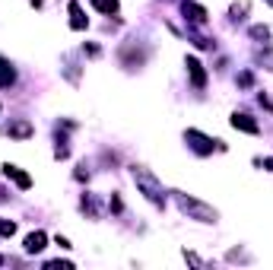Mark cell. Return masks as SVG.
Segmentation results:
<instances>
[{
  "label": "cell",
  "instance_id": "30bf717a",
  "mask_svg": "<svg viewBox=\"0 0 273 270\" xmlns=\"http://www.w3.org/2000/svg\"><path fill=\"white\" fill-rule=\"evenodd\" d=\"M16 80V74H13V67L4 61V58H0V86H10Z\"/></svg>",
  "mask_w": 273,
  "mask_h": 270
},
{
  "label": "cell",
  "instance_id": "8fae6325",
  "mask_svg": "<svg viewBox=\"0 0 273 270\" xmlns=\"http://www.w3.org/2000/svg\"><path fill=\"white\" fill-rule=\"evenodd\" d=\"M93 7L112 16V13H118V0H93Z\"/></svg>",
  "mask_w": 273,
  "mask_h": 270
},
{
  "label": "cell",
  "instance_id": "277c9868",
  "mask_svg": "<svg viewBox=\"0 0 273 270\" xmlns=\"http://www.w3.org/2000/svg\"><path fill=\"white\" fill-rule=\"evenodd\" d=\"M188 74H191L194 86H204V83H207V77H204V67H200V61H194V58H188Z\"/></svg>",
  "mask_w": 273,
  "mask_h": 270
},
{
  "label": "cell",
  "instance_id": "3957f363",
  "mask_svg": "<svg viewBox=\"0 0 273 270\" xmlns=\"http://www.w3.org/2000/svg\"><path fill=\"white\" fill-rule=\"evenodd\" d=\"M232 128H242V131H248V134H258L261 128L251 121V115H232Z\"/></svg>",
  "mask_w": 273,
  "mask_h": 270
},
{
  "label": "cell",
  "instance_id": "52a82bcc",
  "mask_svg": "<svg viewBox=\"0 0 273 270\" xmlns=\"http://www.w3.org/2000/svg\"><path fill=\"white\" fill-rule=\"evenodd\" d=\"M185 16L191 23H207V13H204V7H197V4H185Z\"/></svg>",
  "mask_w": 273,
  "mask_h": 270
},
{
  "label": "cell",
  "instance_id": "ba28073f",
  "mask_svg": "<svg viewBox=\"0 0 273 270\" xmlns=\"http://www.w3.org/2000/svg\"><path fill=\"white\" fill-rule=\"evenodd\" d=\"M42 248H45V232H32V236L26 239V251L35 255V251H42Z\"/></svg>",
  "mask_w": 273,
  "mask_h": 270
},
{
  "label": "cell",
  "instance_id": "5bb4252c",
  "mask_svg": "<svg viewBox=\"0 0 273 270\" xmlns=\"http://www.w3.org/2000/svg\"><path fill=\"white\" fill-rule=\"evenodd\" d=\"M0 264H4V258H0Z\"/></svg>",
  "mask_w": 273,
  "mask_h": 270
},
{
  "label": "cell",
  "instance_id": "7c38bea8",
  "mask_svg": "<svg viewBox=\"0 0 273 270\" xmlns=\"http://www.w3.org/2000/svg\"><path fill=\"white\" fill-rule=\"evenodd\" d=\"M13 232H16V226H13L10 220H0V236H7V239H10Z\"/></svg>",
  "mask_w": 273,
  "mask_h": 270
},
{
  "label": "cell",
  "instance_id": "8992f818",
  "mask_svg": "<svg viewBox=\"0 0 273 270\" xmlns=\"http://www.w3.org/2000/svg\"><path fill=\"white\" fill-rule=\"evenodd\" d=\"M7 134H10V137H32V124H29V121L7 124Z\"/></svg>",
  "mask_w": 273,
  "mask_h": 270
},
{
  "label": "cell",
  "instance_id": "5b68a950",
  "mask_svg": "<svg viewBox=\"0 0 273 270\" xmlns=\"http://www.w3.org/2000/svg\"><path fill=\"white\" fill-rule=\"evenodd\" d=\"M4 175H7V178H13V182L20 185V188H29V185H32V178H29L26 172H20L16 166H7V169H4Z\"/></svg>",
  "mask_w": 273,
  "mask_h": 270
},
{
  "label": "cell",
  "instance_id": "7a4b0ae2",
  "mask_svg": "<svg viewBox=\"0 0 273 270\" xmlns=\"http://www.w3.org/2000/svg\"><path fill=\"white\" fill-rule=\"evenodd\" d=\"M178 207L185 210V213H191L194 220H200V223H213V220H216V210H210V207H204V204L191 201V197H185V194H178Z\"/></svg>",
  "mask_w": 273,
  "mask_h": 270
},
{
  "label": "cell",
  "instance_id": "6da1fadb",
  "mask_svg": "<svg viewBox=\"0 0 273 270\" xmlns=\"http://www.w3.org/2000/svg\"><path fill=\"white\" fill-rule=\"evenodd\" d=\"M134 182H137V188L150 197V201H156V204H162V185L156 182V178L147 172V169H134Z\"/></svg>",
  "mask_w": 273,
  "mask_h": 270
},
{
  "label": "cell",
  "instance_id": "9c48e42d",
  "mask_svg": "<svg viewBox=\"0 0 273 270\" xmlns=\"http://www.w3.org/2000/svg\"><path fill=\"white\" fill-rule=\"evenodd\" d=\"M70 16H74V20H70V26H74V29H86V16H83L80 4H70Z\"/></svg>",
  "mask_w": 273,
  "mask_h": 270
},
{
  "label": "cell",
  "instance_id": "4fadbf2b",
  "mask_svg": "<svg viewBox=\"0 0 273 270\" xmlns=\"http://www.w3.org/2000/svg\"><path fill=\"white\" fill-rule=\"evenodd\" d=\"M251 35H254V39H270V29H267V26H254Z\"/></svg>",
  "mask_w": 273,
  "mask_h": 270
}]
</instances>
